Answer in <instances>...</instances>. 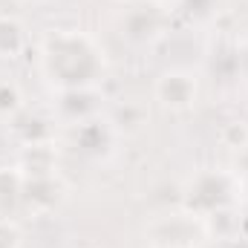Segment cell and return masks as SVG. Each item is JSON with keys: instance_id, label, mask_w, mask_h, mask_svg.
<instances>
[{"instance_id": "603a6c76", "label": "cell", "mask_w": 248, "mask_h": 248, "mask_svg": "<svg viewBox=\"0 0 248 248\" xmlns=\"http://www.w3.org/2000/svg\"><path fill=\"white\" fill-rule=\"evenodd\" d=\"M116 3H130V0H116Z\"/></svg>"}, {"instance_id": "7a4b0ae2", "label": "cell", "mask_w": 248, "mask_h": 248, "mask_svg": "<svg viewBox=\"0 0 248 248\" xmlns=\"http://www.w3.org/2000/svg\"><path fill=\"white\" fill-rule=\"evenodd\" d=\"M237 193H240V185H237V176L228 173V170H199L196 176H190L185 185V193H182V205H185L187 214L193 217H208L211 211H219V208H228L237 202Z\"/></svg>"}, {"instance_id": "8fae6325", "label": "cell", "mask_w": 248, "mask_h": 248, "mask_svg": "<svg viewBox=\"0 0 248 248\" xmlns=\"http://www.w3.org/2000/svg\"><path fill=\"white\" fill-rule=\"evenodd\" d=\"M12 130H15V136L20 139V144H35V141H52V127L46 122V119H41L38 113H29L26 107L12 119Z\"/></svg>"}, {"instance_id": "52a82bcc", "label": "cell", "mask_w": 248, "mask_h": 248, "mask_svg": "<svg viewBox=\"0 0 248 248\" xmlns=\"http://www.w3.org/2000/svg\"><path fill=\"white\" fill-rule=\"evenodd\" d=\"M20 173L26 179H44V176H55L58 173V156L52 141H35V144H20L17 162Z\"/></svg>"}, {"instance_id": "ac0fdd59", "label": "cell", "mask_w": 248, "mask_h": 248, "mask_svg": "<svg viewBox=\"0 0 248 248\" xmlns=\"http://www.w3.org/2000/svg\"><path fill=\"white\" fill-rule=\"evenodd\" d=\"M237 63H240V69L248 75V38L237 44Z\"/></svg>"}, {"instance_id": "d6986e66", "label": "cell", "mask_w": 248, "mask_h": 248, "mask_svg": "<svg viewBox=\"0 0 248 248\" xmlns=\"http://www.w3.org/2000/svg\"><path fill=\"white\" fill-rule=\"evenodd\" d=\"M225 248H248V237H246V234H237L234 240H228V243H225Z\"/></svg>"}, {"instance_id": "ba28073f", "label": "cell", "mask_w": 248, "mask_h": 248, "mask_svg": "<svg viewBox=\"0 0 248 248\" xmlns=\"http://www.w3.org/2000/svg\"><path fill=\"white\" fill-rule=\"evenodd\" d=\"M63 190H66V187L61 185L58 173H55V176H44V179H26V185H23V199H20V202H23L29 211H35V214H46V211H52V208L63 199Z\"/></svg>"}, {"instance_id": "5b68a950", "label": "cell", "mask_w": 248, "mask_h": 248, "mask_svg": "<svg viewBox=\"0 0 248 248\" xmlns=\"http://www.w3.org/2000/svg\"><path fill=\"white\" fill-rule=\"evenodd\" d=\"M101 107H104V95L98 87H75V90H58L52 113L58 122L75 127V124L101 116Z\"/></svg>"}, {"instance_id": "2e32d148", "label": "cell", "mask_w": 248, "mask_h": 248, "mask_svg": "<svg viewBox=\"0 0 248 248\" xmlns=\"http://www.w3.org/2000/svg\"><path fill=\"white\" fill-rule=\"evenodd\" d=\"M219 141L228 147V150H246L248 147V122H225L219 127Z\"/></svg>"}, {"instance_id": "9c48e42d", "label": "cell", "mask_w": 248, "mask_h": 248, "mask_svg": "<svg viewBox=\"0 0 248 248\" xmlns=\"http://www.w3.org/2000/svg\"><path fill=\"white\" fill-rule=\"evenodd\" d=\"M243 217L237 214L234 205L228 208H219V211H211L208 217H202V231L208 240H217V243H228L234 240L237 234H243Z\"/></svg>"}, {"instance_id": "7402d4cb", "label": "cell", "mask_w": 248, "mask_h": 248, "mask_svg": "<svg viewBox=\"0 0 248 248\" xmlns=\"http://www.w3.org/2000/svg\"><path fill=\"white\" fill-rule=\"evenodd\" d=\"M84 248H101V246H84Z\"/></svg>"}, {"instance_id": "3957f363", "label": "cell", "mask_w": 248, "mask_h": 248, "mask_svg": "<svg viewBox=\"0 0 248 248\" xmlns=\"http://www.w3.org/2000/svg\"><path fill=\"white\" fill-rule=\"evenodd\" d=\"M153 98L170 113H187L199 98V78L190 69H165L153 84Z\"/></svg>"}, {"instance_id": "ffe728a7", "label": "cell", "mask_w": 248, "mask_h": 248, "mask_svg": "<svg viewBox=\"0 0 248 248\" xmlns=\"http://www.w3.org/2000/svg\"><path fill=\"white\" fill-rule=\"evenodd\" d=\"M196 248H225V243H217V240H205V243H199Z\"/></svg>"}, {"instance_id": "5bb4252c", "label": "cell", "mask_w": 248, "mask_h": 248, "mask_svg": "<svg viewBox=\"0 0 248 248\" xmlns=\"http://www.w3.org/2000/svg\"><path fill=\"white\" fill-rule=\"evenodd\" d=\"M23 110V93L15 81H0V119L12 122L17 113Z\"/></svg>"}, {"instance_id": "7c38bea8", "label": "cell", "mask_w": 248, "mask_h": 248, "mask_svg": "<svg viewBox=\"0 0 248 248\" xmlns=\"http://www.w3.org/2000/svg\"><path fill=\"white\" fill-rule=\"evenodd\" d=\"M23 185H26V176L20 173L17 165L0 168V217H6V211L23 199Z\"/></svg>"}, {"instance_id": "6da1fadb", "label": "cell", "mask_w": 248, "mask_h": 248, "mask_svg": "<svg viewBox=\"0 0 248 248\" xmlns=\"http://www.w3.org/2000/svg\"><path fill=\"white\" fill-rule=\"evenodd\" d=\"M104 69L98 41L81 29H55L41 41V75L55 90L98 87Z\"/></svg>"}, {"instance_id": "4fadbf2b", "label": "cell", "mask_w": 248, "mask_h": 248, "mask_svg": "<svg viewBox=\"0 0 248 248\" xmlns=\"http://www.w3.org/2000/svg\"><path fill=\"white\" fill-rule=\"evenodd\" d=\"M107 119H110V124L119 130V136H122V133H136V130H141V124L147 122V113H144L141 104L124 101V104H119L116 110H110Z\"/></svg>"}, {"instance_id": "44dd1931", "label": "cell", "mask_w": 248, "mask_h": 248, "mask_svg": "<svg viewBox=\"0 0 248 248\" xmlns=\"http://www.w3.org/2000/svg\"><path fill=\"white\" fill-rule=\"evenodd\" d=\"M153 3H159V6H168V3H173V6H176L179 0H153Z\"/></svg>"}, {"instance_id": "e0dca14e", "label": "cell", "mask_w": 248, "mask_h": 248, "mask_svg": "<svg viewBox=\"0 0 248 248\" xmlns=\"http://www.w3.org/2000/svg\"><path fill=\"white\" fill-rule=\"evenodd\" d=\"M0 248H20V228L9 217H0Z\"/></svg>"}, {"instance_id": "9a60e30c", "label": "cell", "mask_w": 248, "mask_h": 248, "mask_svg": "<svg viewBox=\"0 0 248 248\" xmlns=\"http://www.w3.org/2000/svg\"><path fill=\"white\" fill-rule=\"evenodd\" d=\"M176 9L190 23H208L217 15V0H179Z\"/></svg>"}, {"instance_id": "30bf717a", "label": "cell", "mask_w": 248, "mask_h": 248, "mask_svg": "<svg viewBox=\"0 0 248 248\" xmlns=\"http://www.w3.org/2000/svg\"><path fill=\"white\" fill-rule=\"evenodd\" d=\"M26 44H29V35H26L23 20L15 17V15H3L0 17V61L20 58Z\"/></svg>"}, {"instance_id": "277c9868", "label": "cell", "mask_w": 248, "mask_h": 248, "mask_svg": "<svg viewBox=\"0 0 248 248\" xmlns=\"http://www.w3.org/2000/svg\"><path fill=\"white\" fill-rule=\"evenodd\" d=\"M165 29H168V12H165V6H159L153 0H147L141 6H130L122 20V38H127L136 46L153 44L156 38L165 35Z\"/></svg>"}, {"instance_id": "8992f818", "label": "cell", "mask_w": 248, "mask_h": 248, "mask_svg": "<svg viewBox=\"0 0 248 248\" xmlns=\"http://www.w3.org/2000/svg\"><path fill=\"white\" fill-rule=\"evenodd\" d=\"M116 139H119V130L110 124V119H101V116L72 127V144H75V150L81 156L93 159V162H101V159L113 156Z\"/></svg>"}]
</instances>
